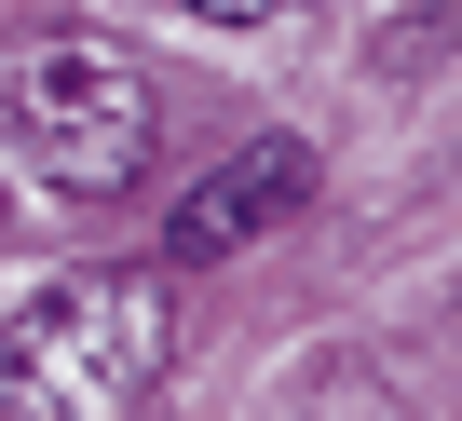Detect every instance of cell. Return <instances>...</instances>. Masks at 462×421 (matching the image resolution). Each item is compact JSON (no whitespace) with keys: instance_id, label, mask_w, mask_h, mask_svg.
Returning <instances> with one entry per match:
<instances>
[{"instance_id":"277c9868","label":"cell","mask_w":462,"mask_h":421,"mask_svg":"<svg viewBox=\"0 0 462 421\" xmlns=\"http://www.w3.org/2000/svg\"><path fill=\"white\" fill-rule=\"evenodd\" d=\"M177 14H204V28H273L286 0H177Z\"/></svg>"},{"instance_id":"7a4b0ae2","label":"cell","mask_w":462,"mask_h":421,"mask_svg":"<svg viewBox=\"0 0 462 421\" xmlns=\"http://www.w3.org/2000/svg\"><path fill=\"white\" fill-rule=\"evenodd\" d=\"M14 136H28L42 190L123 204V190L150 177V150H163V96H150V69L109 55V41H42V55L14 69Z\"/></svg>"},{"instance_id":"6da1fadb","label":"cell","mask_w":462,"mask_h":421,"mask_svg":"<svg viewBox=\"0 0 462 421\" xmlns=\"http://www.w3.org/2000/svg\"><path fill=\"white\" fill-rule=\"evenodd\" d=\"M177 353L163 272H69L28 313H0V421H123Z\"/></svg>"},{"instance_id":"3957f363","label":"cell","mask_w":462,"mask_h":421,"mask_svg":"<svg viewBox=\"0 0 462 421\" xmlns=\"http://www.w3.org/2000/svg\"><path fill=\"white\" fill-rule=\"evenodd\" d=\"M313 204V136H245L217 177H190L177 190V218H163V259L190 272V259H231V245H259V232H286Z\"/></svg>"}]
</instances>
